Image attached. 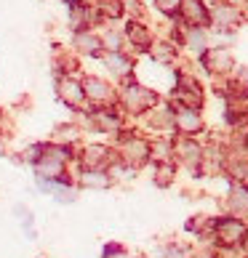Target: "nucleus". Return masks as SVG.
I'll use <instances>...</instances> for the list:
<instances>
[{"mask_svg":"<svg viewBox=\"0 0 248 258\" xmlns=\"http://www.w3.org/2000/svg\"><path fill=\"white\" fill-rule=\"evenodd\" d=\"M184 8H187V16H189V19H200V22L206 19V11L197 6V0H187V6H184Z\"/></svg>","mask_w":248,"mask_h":258,"instance_id":"3","label":"nucleus"},{"mask_svg":"<svg viewBox=\"0 0 248 258\" xmlns=\"http://www.w3.org/2000/svg\"><path fill=\"white\" fill-rule=\"evenodd\" d=\"M179 125H182V131H187V133H192V131H197V125H200V120H197V114H195V112H189V109H184V112H179Z\"/></svg>","mask_w":248,"mask_h":258,"instance_id":"2","label":"nucleus"},{"mask_svg":"<svg viewBox=\"0 0 248 258\" xmlns=\"http://www.w3.org/2000/svg\"><path fill=\"white\" fill-rule=\"evenodd\" d=\"M83 181L91 186H107V176H96V173H85Z\"/></svg>","mask_w":248,"mask_h":258,"instance_id":"4","label":"nucleus"},{"mask_svg":"<svg viewBox=\"0 0 248 258\" xmlns=\"http://www.w3.org/2000/svg\"><path fill=\"white\" fill-rule=\"evenodd\" d=\"M219 229H222V240L224 242H235V240H240V234H243V226L232 221V218H227V221L219 224Z\"/></svg>","mask_w":248,"mask_h":258,"instance_id":"1","label":"nucleus"},{"mask_svg":"<svg viewBox=\"0 0 248 258\" xmlns=\"http://www.w3.org/2000/svg\"><path fill=\"white\" fill-rule=\"evenodd\" d=\"M160 3V8H166V11H174L176 8V0H158Z\"/></svg>","mask_w":248,"mask_h":258,"instance_id":"5","label":"nucleus"}]
</instances>
